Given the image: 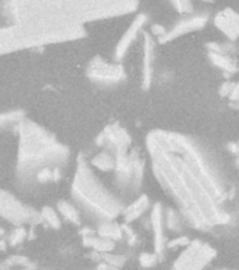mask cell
<instances>
[{"instance_id":"obj_1","label":"cell","mask_w":239,"mask_h":270,"mask_svg":"<svg viewBox=\"0 0 239 270\" xmlns=\"http://www.w3.org/2000/svg\"><path fill=\"white\" fill-rule=\"evenodd\" d=\"M146 148L157 183L190 225L208 231L227 224L229 217L221 208L227 193L187 137L157 130L148 135Z\"/></svg>"},{"instance_id":"obj_2","label":"cell","mask_w":239,"mask_h":270,"mask_svg":"<svg viewBox=\"0 0 239 270\" xmlns=\"http://www.w3.org/2000/svg\"><path fill=\"white\" fill-rule=\"evenodd\" d=\"M138 0H12L17 24L30 28L41 44L77 40L85 24L132 13Z\"/></svg>"},{"instance_id":"obj_3","label":"cell","mask_w":239,"mask_h":270,"mask_svg":"<svg viewBox=\"0 0 239 270\" xmlns=\"http://www.w3.org/2000/svg\"><path fill=\"white\" fill-rule=\"evenodd\" d=\"M20 148L17 172L23 179L37 176L39 170L45 168H58L63 164L69 152L58 142L51 134L30 121L19 124Z\"/></svg>"},{"instance_id":"obj_4","label":"cell","mask_w":239,"mask_h":270,"mask_svg":"<svg viewBox=\"0 0 239 270\" xmlns=\"http://www.w3.org/2000/svg\"><path fill=\"white\" fill-rule=\"evenodd\" d=\"M72 197L85 213L99 221L115 220L124 210L123 203L96 176L93 166L83 157L77 159Z\"/></svg>"},{"instance_id":"obj_5","label":"cell","mask_w":239,"mask_h":270,"mask_svg":"<svg viewBox=\"0 0 239 270\" xmlns=\"http://www.w3.org/2000/svg\"><path fill=\"white\" fill-rule=\"evenodd\" d=\"M214 256L215 251L211 246L195 239L183 248L173 263V270H204Z\"/></svg>"},{"instance_id":"obj_6","label":"cell","mask_w":239,"mask_h":270,"mask_svg":"<svg viewBox=\"0 0 239 270\" xmlns=\"http://www.w3.org/2000/svg\"><path fill=\"white\" fill-rule=\"evenodd\" d=\"M0 217L13 222L14 225H23L27 222L41 220V214L35 213L32 208L27 206H23L16 197L3 190H0Z\"/></svg>"},{"instance_id":"obj_7","label":"cell","mask_w":239,"mask_h":270,"mask_svg":"<svg viewBox=\"0 0 239 270\" xmlns=\"http://www.w3.org/2000/svg\"><path fill=\"white\" fill-rule=\"evenodd\" d=\"M97 144L104 151L111 152L113 155H115V158L123 157L128 153V149L131 146V137L118 124H110L99 135Z\"/></svg>"},{"instance_id":"obj_8","label":"cell","mask_w":239,"mask_h":270,"mask_svg":"<svg viewBox=\"0 0 239 270\" xmlns=\"http://www.w3.org/2000/svg\"><path fill=\"white\" fill-rule=\"evenodd\" d=\"M88 76L99 83H118L126 78V70L118 62H108L95 57L88 66Z\"/></svg>"},{"instance_id":"obj_9","label":"cell","mask_w":239,"mask_h":270,"mask_svg":"<svg viewBox=\"0 0 239 270\" xmlns=\"http://www.w3.org/2000/svg\"><path fill=\"white\" fill-rule=\"evenodd\" d=\"M208 16L206 14H195V16H189L186 19L177 21L176 24L173 25V28L168 30V32L165 34L161 40H157L159 44H166L169 41H173L176 38L190 34L193 31H200L202 28H204L207 25Z\"/></svg>"},{"instance_id":"obj_10","label":"cell","mask_w":239,"mask_h":270,"mask_svg":"<svg viewBox=\"0 0 239 270\" xmlns=\"http://www.w3.org/2000/svg\"><path fill=\"white\" fill-rule=\"evenodd\" d=\"M146 21H148V17H146V14L144 13H141L138 14L135 19L132 20V23L130 24V27L127 28V31L123 34V37L120 38V41L117 43V47H115V50H114V59L120 62L123 58H126V55L128 54V51L132 47V44L135 43V40L138 38V35L142 31V28H144V25L146 24Z\"/></svg>"},{"instance_id":"obj_11","label":"cell","mask_w":239,"mask_h":270,"mask_svg":"<svg viewBox=\"0 0 239 270\" xmlns=\"http://www.w3.org/2000/svg\"><path fill=\"white\" fill-rule=\"evenodd\" d=\"M213 23L229 41H236L239 38V13L231 7H225L217 13Z\"/></svg>"},{"instance_id":"obj_12","label":"cell","mask_w":239,"mask_h":270,"mask_svg":"<svg viewBox=\"0 0 239 270\" xmlns=\"http://www.w3.org/2000/svg\"><path fill=\"white\" fill-rule=\"evenodd\" d=\"M142 89L148 90L151 88L152 78H153V62H155V41L151 32H142Z\"/></svg>"},{"instance_id":"obj_13","label":"cell","mask_w":239,"mask_h":270,"mask_svg":"<svg viewBox=\"0 0 239 270\" xmlns=\"http://www.w3.org/2000/svg\"><path fill=\"white\" fill-rule=\"evenodd\" d=\"M152 224V231H153V246H155V253L162 255L165 246H166V239H165V211L162 206L156 203L153 204L151 210V217H149Z\"/></svg>"},{"instance_id":"obj_14","label":"cell","mask_w":239,"mask_h":270,"mask_svg":"<svg viewBox=\"0 0 239 270\" xmlns=\"http://www.w3.org/2000/svg\"><path fill=\"white\" fill-rule=\"evenodd\" d=\"M151 207V200L146 195H141L139 197H137L135 200L130 203L127 207H124L123 210V220L126 224H131L135 220L141 218L148 210Z\"/></svg>"},{"instance_id":"obj_15","label":"cell","mask_w":239,"mask_h":270,"mask_svg":"<svg viewBox=\"0 0 239 270\" xmlns=\"http://www.w3.org/2000/svg\"><path fill=\"white\" fill-rule=\"evenodd\" d=\"M210 61L214 63L217 68H220L221 70H224L228 75H233L239 70L238 65L233 61L232 57H229L228 54H222V52H214L210 51Z\"/></svg>"},{"instance_id":"obj_16","label":"cell","mask_w":239,"mask_h":270,"mask_svg":"<svg viewBox=\"0 0 239 270\" xmlns=\"http://www.w3.org/2000/svg\"><path fill=\"white\" fill-rule=\"evenodd\" d=\"M97 235L110 241H118L124 237V229L123 225H118L114 220L100 221L97 226Z\"/></svg>"},{"instance_id":"obj_17","label":"cell","mask_w":239,"mask_h":270,"mask_svg":"<svg viewBox=\"0 0 239 270\" xmlns=\"http://www.w3.org/2000/svg\"><path fill=\"white\" fill-rule=\"evenodd\" d=\"M90 165L96 169L103 170V172H114L115 166H117V158L111 152L103 149L100 153H97V155L92 158Z\"/></svg>"},{"instance_id":"obj_18","label":"cell","mask_w":239,"mask_h":270,"mask_svg":"<svg viewBox=\"0 0 239 270\" xmlns=\"http://www.w3.org/2000/svg\"><path fill=\"white\" fill-rule=\"evenodd\" d=\"M83 244L88 248H92L93 251L101 252V253H108V252H111L114 249V241L103 238L100 235H95V234L85 237Z\"/></svg>"},{"instance_id":"obj_19","label":"cell","mask_w":239,"mask_h":270,"mask_svg":"<svg viewBox=\"0 0 239 270\" xmlns=\"http://www.w3.org/2000/svg\"><path fill=\"white\" fill-rule=\"evenodd\" d=\"M58 213L61 214L65 220L75 224V225L81 224V211L69 201H59L58 203Z\"/></svg>"},{"instance_id":"obj_20","label":"cell","mask_w":239,"mask_h":270,"mask_svg":"<svg viewBox=\"0 0 239 270\" xmlns=\"http://www.w3.org/2000/svg\"><path fill=\"white\" fill-rule=\"evenodd\" d=\"M41 220H44L47 224L52 228H61V218H59V213L55 211L52 207H44L41 210Z\"/></svg>"},{"instance_id":"obj_21","label":"cell","mask_w":239,"mask_h":270,"mask_svg":"<svg viewBox=\"0 0 239 270\" xmlns=\"http://www.w3.org/2000/svg\"><path fill=\"white\" fill-rule=\"evenodd\" d=\"M21 113L20 111H13V113H7L0 115V127H6V126H19L21 123Z\"/></svg>"},{"instance_id":"obj_22","label":"cell","mask_w":239,"mask_h":270,"mask_svg":"<svg viewBox=\"0 0 239 270\" xmlns=\"http://www.w3.org/2000/svg\"><path fill=\"white\" fill-rule=\"evenodd\" d=\"M165 224L169 226L170 229H179L180 228V224H182V220H180V213H176L173 210H169L168 213H165Z\"/></svg>"},{"instance_id":"obj_23","label":"cell","mask_w":239,"mask_h":270,"mask_svg":"<svg viewBox=\"0 0 239 270\" xmlns=\"http://www.w3.org/2000/svg\"><path fill=\"white\" fill-rule=\"evenodd\" d=\"M27 237V233H25V228L24 226H17L12 234H10V237H9V242H10V245H19L21 244L24 238Z\"/></svg>"},{"instance_id":"obj_24","label":"cell","mask_w":239,"mask_h":270,"mask_svg":"<svg viewBox=\"0 0 239 270\" xmlns=\"http://www.w3.org/2000/svg\"><path fill=\"white\" fill-rule=\"evenodd\" d=\"M159 255L156 253H141V256H139V263L142 267L145 269H148V267H152V266H155L157 263V260H159Z\"/></svg>"},{"instance_id":"obj_25","label":"cell","mask_w":239,"mask_h":270,"mask_svg":"<svg viewBox=\"0 0 239 270\" xmlns=\"http://www.w3.org/2000/svg\"><path fill=\"white\" fill-rule=\"evenodd\" d=\"M173 6L179 13H190L193 10V3L191 0H172Z\"/></svg>"},{"instance_id":"obj_26","label":"cell","mask_w":239,"mask_h":270,"mask_svg":"<svg viewBox=\"0 0 239 270\" xmlns=\"http://www.w3.org/2000/svg\"><path fill=\"white\" fill-rule=\"evenodd\" d=\"M190 242L191 241L189 238H186V237H177V238L172 239L170 242H168L166 245H168L169 249H177V248H186Z\"/></svg>"},{"instance_id":"obj_27","label":"cell","mask_w":239,"mask_h":270,"mask_svg":"<svg viewBox=\"0 0 239 270\" xmlns=\"http://www.w3.org/2000/svg\"><path fill=\"white\" fill-rule=\"evenodd\" d=\"M166 32H168V30H166L165 27H162V25H157V24L152 25V28H151L152 37H156L157 40H161V38L164 37L165 34H166Z\"/></svg>"},{"instance_id":"obj_28","label":"cell","mask_w":239,"mask_h":270,"mask_svg":"<svg viewBox=\"0 0 239 270\" xmlns=\"http://www.w3.org/2000/svg\"><path fill=\"white\" fill-rule=\"evenodd\" d=\"M233 86H235V83L232 82H225L222 86H221L220 89V94L221 96H227V97H229L231 96V93H232V90H233Z\"/></svg>"},{"instance_id":"obj_29","label":"cell","mask_w":239,"mask_h":270,"mask_svg":"<svg viewBox=\"0 0 239 270\" xmlns=\"http://www.w3.org/2000/svg\"><path fill=\"white\" fill-rule=\"evenodd\" d=\"M229 100H231V101H239V82L235 83L232 93H231V96H229Z\"/></svg>"},{"instance_id":"obj_30","label":"cell","mask_w":239,"mask_h":270,"mask_svg":"<svg viewBox=\"0 0 239 270\" xmlns=\"http://www.w3.org/2000/svg\"><path fill=\"white\" fill-rule=\"evenodd\" d=\"M0 249H2V251L6 249V242H5V241H0Z\"/></svg>"},{"instance_id":"obj_31","label":"cell","mask_w":239,"mask_h":270,"mask_svg":"<svg viewBox=\"0 0 239 270\" xmlns=\"http://www.w3.org/2000/svg\"><path fill=\"white\" fill-rule=\"evenodd\" d=\"M3 235H5V229H3V228H0V238H2Z\"/></svg>"},{"instance_id":"obj_32","label":"cell","mask_w":239,"mask_h":270,"mask_svg":"<svg viewBox=\"0 0 239 270\" xmlns=\"http://www.w3.org/2000/svg\"><path fill=\"white\" fill-rule=\"evenodd\" d=\"M203 2H213V0H203Z\"/></svg>"}]
</instances>
